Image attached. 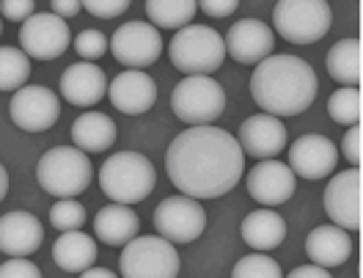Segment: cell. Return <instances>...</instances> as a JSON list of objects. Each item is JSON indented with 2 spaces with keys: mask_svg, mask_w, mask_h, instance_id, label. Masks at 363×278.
Listing matches in <instances>:
<instances>
[{
  "mask_svg": "<svg viewBox=\"0 0 363 278\" xmlns=\"http://www.w3.org/2000/svg\"><path fill=\"white\" fill-rule=\"evenodd\" d=\"M165 171L174 187L193 199H220L245 171V152L231 133L196 124L179 133L165 152Z\"/></svg>",
  "mask_w": 363,
  "mask_h": 278,
  "instance_id": "cell-1",
  "label": "cell"
},
{
  "mask_svg": "<svg viewBox=\"0 0 363 278\" xmlns=\"http://www.w3.org/2000/svg\"><path fill=\"white\" fill-rule=\"evenodd\" d=\"M319 91V80L311 64L297 55H267L250 74L253 102L272 116H300L306 113Z\"/></svg>",
  "mask_w": 363,
  "mask_h": 278,
  "instance_id": "cell-2",
  "label": "cell"
},
{
  "mask_svg": "<svg viewBox=\"0 0 363 278\" xmlns=\"http://www.w3.org/2000/svg\"><path fill=\"white\" fill-rule=\"evenodd\" d=\"M155 185H157L155 165L140 152H118L113 157H108L99 168L102 193L118 204H138L149 199Z\"/></svg>",
  "mask_w": 363,
  "mask_h": 278,
  "instance_id": "cell-3",
  "label": "cell"
},
{
  "mask_svg": "<svg viewBox=\"0 0 363 278\" xmlns=\"http://www.w3.org/2000/svg\"><path fill=\"white\" fill-rule=\"evenodd\" d=\"M36 179L50 196L74 199L86 193L94 179L91 157L77 146H55L42 155L36 165Z\"/></svg>",
  "mask_w": 363,
  "mask_h": 278,
  "instance_id": "cell-4",
  "label": "cell"
},
{
  "mask_svg": "<svg viewBox=\"0 0 363 278\" xmlns=\"http://www.w3.org/2000/svg\"><path fill=\"white\" fill-rule=\"evenodd\" d=\"M168 55L184 74H212L226 61V42L206 25H182L171 39Z\"/></svg>",
  "mask_w": 363,
  "mask_h": 278,
  "instance_id": "cell-5",
  "label": "cell"
},
{
  "mask_svg": "<svg viewBox=\"0 0 363 278\" xmlns=\"http://www.w3.org/2000/svg\"><path fill=\"white\" fill-rule=\"evenodd\" d=\"M272 25L292 45H314L330 30L333 11L328 0H278Z\"/></svg>",
  "mask_w": 363,
  "mask_h": 278,
  "instance_id": "cell-6",
  "label": "cell"
},
{
  "mask_svg": "<svg viewBox=\"0 0 363 278\" xmlns=\"http://www.w3.org/2000/svg\"><path fill=\"white\" fill-rule=\"evenodd\" d=\"M171 111L190 127L215 124L226 111V91L209 74H187L171 94Z\"/></svg>",
  "mask_w": 363,
  "mask_h": 278,
  "instance_id": "cell-7",
  "label": "cell"
},
{
  "mask_svg": "<svg viewBox=\"0 0 363 278\" xmlns=\"http://www.w3.org/2000/svg\"><path fill=\"white\" fill-rule=\"evenodd\" d=\"M121 276L124 278H177L179 276V254L177 245L165 237L143 234L121 245Z\"/></svg>",
  "mask_w": 363,
  "mask_h": 278,
  "instance_id": "cell-8",
  "label": "cell"
},
{
  "mask_svg": "<svg viewBox=\"0 0 363 278\" xmlns=\"http://www.w3.org/2000/svg\"><path fill=\"white\" fill-rule=\"evenodd\" d=\"M155 229L171 243H193L206 229V212L193 196H168L155 209Z\"/></svg>",
  "mask_w": 363,
  "mask_h": 278,
  "instance_id": "cell-9",
  "label": "cell"
},
{
  "mask_svg": "<svg viewBox=\"0 0 363 278\" xmlns=\"http://www.w3.org/2000/svg\"><path fill=\"white\" fill-rule=\"evenodd\" d=\"M111 52L121 67L146 70L162 52V36L152 23H127L118 25L111 36Z\"/></svg>",
  "mask_w": 363,
  "mask_h": 278,
  "instance_id": "cell-10",
  "label": "cell"
},
{
  "mask_svg": "<svg viewBox=\"0 0 363 278\" xmlns=\"http://www.w3.org/2000/svg\"><path fill=\"white\" fill-rule=\"evenodd\" d=\"M363 177L361 165H352L350 171H341L330 179V185L325 190V212L330 215V221L347 229V232H361L363 221Z\"/></svg>",
  "mask_w": 363,
  "mask_h": 278,
  "instance_id": "cell-11",
  "label": "cell"
},
{
  "mask_svg": "<svg viewBox=\"0 0 363 278\" xmlns=\"http://www.w3.org/2000/svg\"><path fill=\"white\" fill-rule=\"evenodd\" d=\"M20 45L28 58L55 61L72 45V33L67 20L58 14H30L20 28Z\"/></svg>",
  "mask_w": 363,
  "mask_h": 278,
  "instance_id": "cell-12",
  "label": "cell"
},
{
  "mask_svg": "<svg viewBox=\"0 0 363 278\" xmlns=\"http://www.w3.org/2000/svg\"><path fill=\"white\" fill-rule=\"evenodd\" d=\"M9 113L25 133H45L61 116V99L47 86H23L11 96Z\"/></svg>",
  "mask_w": 363,
  "mask_h": 278,
  "instance_id": "cell-13",
  "label": "cell"
},
{
  "mask_svg": "<svg viewBox=\"0 0 363 278\" xmlns=\"http://www.w3.org/2000/svg\"><path fill=\"white\" fill-rule=\"evenodd\" d=\"M295 171L281 160H267L256 162L248 171V193L253 201H259L262 207H278L286 204L295 196Z\"/></svg>",
  "mask_w": 363,
  "mask_h": 278,
  "instance_id": "cell-14",
  "label": "cell"
},
{
  "mask_svg": "<svg viewBox=\"0 0 363 278\" xmlns=\"http://www.w3.org/2000/svg\"><path fill=\"white\" fill-rule=\"evenodd\" d=\"M339 152L325 135H300L289 146V168L303 179H328L336 171Z\"/></svg>",
  "mask_w": 363,
  "mask_h": 278,
  "instance_id": "cell-15",
  "label": "cell"
},
{
  "mask_svg": "<svg viewBox=\"0 0 363 278\" xmlns=\"http://www.w3.org/2000/svg\"><path fill=\"white\" fill-rule=\"evenodd\" d=\"M286 127L284 121L272 113H256L242 121L240 127V146L248 157H259V160H267V157H278L284 149H286Z\"/></svg>",
  "mask_w": 363,
  "mask_h": 278,
  "instance_id": "cell-16",
  "label": "cell"
},
{
  "mask_svg": "<svg viewBox=\"0 0 363 278\" xmlns=\"http://www.w3.org/2000/svg\"><path fill=\"white\" fill-rule=\"evenodd\" d=\"M108 94H111L113 108L124 116H140L157 102L155 80L140 70H127L118 77H113L108 86Z\"/></svg>",
  "mask_w": 363,
  "mask_h": 278,
  "instance_id": "cell-17",
  "label": "cell"
},
{
  "mask_svg": "<svg viewBox=\"0 0 363 278\" xmlns=\"http://www.w3.org/2000/svg\"><path fill=\"white\" fill-rule=\"evenodd\" d=\"M226 52L237 64H259L262 58L272 55L275 33L259 20H240L226 33Z\"/></svg>",
  "mask_w": 363,
  "mask_h": 278,
  "instance_id": "cell-18",
  "label": "cell"
},
{
  "mask_svg": "<svg viewBox=\"0 0 363 278\" xmlns=\"http://www.w3.org/2000/svg\"><path fill=\"white\" fill-rule=\"evenodd\" d=\"M45 243V226L36 215L14 209L0 218V251L6 256H30Z\"/></svg>",
  "mask_w": 363,
  "mask_h": 278,
  "instance_id": "cell-19",
  "label": "cell"
},
{
  "mask_svg": "<svg viewBox=\"0 0 363 278\" xmlns=\"http://www.w3.org/2000/svg\"><path fill=\"white\" fill-rule=\"evenodd\" d=\"M108 94V77L94 61L72 64L61 74V96L74 108H91L102 102Z\"/></svg>",
  "mask_w": 363,
  "mask_h": 278,
  "instance_id": "cell-20",
  "label": "cell"
},
{
  "mask_svg": "<svg viewBox=\"0 0 363 278\" xmlns=\"http://www.w3.org/2000/svg\"><path fill=\"white\" fill-rule=\"evenodd\" d=\"M306 251L314 265L322 267H339L352 254V237L347 229L336 223L330 226H317L314 232L306 237Z\"/></svg>",
  "mask_w": 363,
  "mask_h": 278,
  "instance_id": "cell-21",
  "label": "cell"
},
{
  "mask_svg": "<svg viewBox=\"0 0 363 278\" xmlns=\"http://www.w3.org/2000/svg\"><path fill=\"white\" fill-rule=\"evenodd\" d=\"M140 229V218L135 215L133 204H108L94 218V234L105 245H127Z\"/></svg>",
  "mask_w": 363,
  "mask_h": 278,
  "instance_id": "cell-22",
  "label": "cell"
},
{
  "mask_svg": "<svg viewBox=\"0 0 363 278\" xmlns=\"http://www.w3.org/2000/svg\"><path fill=\"white\" fill-rule=\"evenodd\" d=\"M52 262L64 270V273H83L96 262V243L80 229H69L61 232V237L52 245Z\"/></svg>",
  "mask_w": 363,
  "mask_h": 278,
  "instance_id": "cell-23",
  "label": "cell"
},
{
  "mask_svg": "<svg viewBox=\"0 0 363 278\" xmlns=\"http://www.w3.org/2000/svg\"><path fill=\"white\" fill-rule=\"evenodd\" d=\"M240 232H242L245 245H250L253 251H272V248H278L284 243L286 223H284V218L278 212L262 207L256 209V212H250V215H245Z\"/></svg>",
  "mask_w": 363,
  "mask_h": 278,
  "instance_id": "cell-24",
  "label": "cell"
},
{
  "mask_svg": "<svg viewBox=\"0 0 363 278\" xmlns=\"http://www.w3.org/2000/svg\"><path fill=\"white\" fill-rule=\"evenodd\" d=\"M72 140L86 155L105 152L116 143V124L105 113H83L72 124Z\"/></svg>",
  "mask_w": 363,
  "mask_h": 278,
  "instance_id": "cell-25",
  "label": "cell"
},
{
  "mask_svg": "<svg viewBox=\"0 0 363 278\" xmlns=\"http://www.w3.org/2000/svg\"><path fill=\"white\" fill-rule=\"evenodd\" d=\"M328 74L341 86L361 89V42L358 39H341L328 52Z\"/></svg>",
  "mask_w": 363,
  "mask_h": 278,
  "instance_id": "cell-26",
  "label": "cell"
},
{
  "mask_svg": "<svg viewBox=\"0 0 363 278\" xmlns=\"http://www.w3.org/2000/svg\"><path fill=\"white\" fill-rule=\"evenodd\" d=\"M196 9H199L196 0H146V14L152 25L174 30H179L182 25H190V20L196 17Z\"/></svg>",
  "mask_w": 363,
  "mask_h": 278,
  "instance_id": "cell-27",
  "label": "cell"
},
{
  "mask_svg": "<svg viewBox=\"0 0 363 278\" xmlns=\"http://www.w3.org/2000/svg\"><path fill=\"white\" fill-rule=\"evenodd\" d=\"M30 77L28 52L20 47H0V91H17Z\"/></svg>",
  "mask_w": 363,
  "mask_h": 278,
  "instance_id": "cell-28",
  "label": "cell"
},
{
  "mask_svg": "<svg viewBox=\"0 0 363 278\" xmlns=\"http://www.w3.org/2000/svg\"><path fill=\"white\" fill-rule=\"evenodd\" d=\"M328 113L333 121H339L344 127H350V124H358L363 116V96H361V89H355V86H344L339 91L330 94V99H328Z\"/></svg>",
  "mask_w": 363,
  "mask_h": 278,
  "instance_id": "cell-29",
  "label": "cell"
},
{
  "mask_svg": "<svg viewBox=\"0 0 363 278\" xmlns=\"http://www.w3.org/2000/svg\"><path fill=\"white\" fill-rule=\"evenodd\" d=\"M231 276L234 278H281L284 273H281L278 262L267 256V251H256V254H250V256H242V259L234 265Z\"/></svg>",
  "mask_w": 363,
  "mask_h": 278,
  "instance_id": "cell-30",
  "label": "cell"
},
{
  "mask_svg": "<svg viewBox=\"0 0 363 278\" xmlns=\"http://www.w3.org/2000/svg\"><path fill=\"white\" fill-rule=\"evenodd\" d=\"M50 223H52L58 232L83 229V223H86V207H83L80 201L61 199V201H55L52 209H50Z\"/></svg>",
  "mask_w": 363,
  "mask_h": 278,
  "instance_id": "cell-31",
  "label": "cell"
},
{
  "mask_svg": "<svg viewBox=\"0 0 363 278\" xmlns=\"http://www.w3.org/2000/svg\"><path fill=\"white\" fill-rule=\"evenodd\" d=\"M108 36L102 33V30H83V33H77V39H74V50H77V55L83 58V61H96V58H102L105 52H108Z\"/></svg>",
  "mask_w": 363,
  "mask_h": 278,
  "instance_id": "cell-32",
  "label": "cell"
},
{
  "mask_svg": "<svg viewBox=\"0 0 363 278\" xmlns=\"http://www.w3.org/2000/svg\"><path fill=\"white\" fill-rule=\"evenodd\" d=\"M42 270L28 262V256H9V262L0 265V278H39Z\"/></svg>",
  "mask_w": 363,
  "mask_h": 278,
  "instance_id": "cell-33",
  "label": "cell"
},
{
  "mask_svg": "<svg viewBox=\"0 0 363 278\" xmlns=\"http://www.w3.org/2000/svg\"><path fill=\"white\" fill-rule=\"evenodd\" d=\"M133 0H83V9H89V14L99 17V20H111V17H121L130 9Z\"/></svg>",
  "mask_w": 363,
  "mask_h": 278,
  "instance_id": "cell-34",
  "label": "cell"
},
{
  "mask_svg": "<svg viewBox=\"0 0 363 278\" xmlns=\"http://www.w3.org/2000/svg\"><path fill=\"white\" fill-rule=\"evenodd\" d=\"M341 152L344 157L350 160V165H361L363 160V130H361V121L358 124H350L347 135L341 140Z\"/></svg>",
  "mask_w": 363,
  "mask_h": 278,
  "instance_id": "cell-35",
  "label": "cell"
},
{
  "mask_svg": "<svg viewBox=\"0 0 363 278\" xmlns=\"http://www.w3.org/2000/svg\"><path fill=\"white\" fill-rule=\"evenodd\" d=\"M36 3L33 0H0V14L11 23H25L33 14Z\"/></svg>",
  "mask_w": 363,
  "mask_h": 278,
  "instance_id": "cell-36",
  "label": "cell"
},
{
  "mask_svg": "<svg viewBox=\"0 0 363 278\" xmlns=\"http://www.w3.org/2000/svg\"><path fill=\"white\" fill-rule=\"evenodd\" d=\"M196 3H199V9H201L204 14L215 17V20L234 14V11H237V6H240V0H196Z\"/></svg>",
  "mask_w": 363,
  "mask_h": 278,
  "instance_id": "cell-37",
  "label": "cell"
},
{
  "mask_svg": "<svg viewBox=\"0 0 363 278\" xmlns=\"http://www.w3.org/2000/svg\"><path fill=\"white\" fill-rule=\"evenodd\" d=\"M50 3H52V14H58L64 20L77 17L80 9H83V0H50Z\"/></svg>",
  "mask_w": 363,
  "mask_h": 278,
  "instance_id": "cell-38",
  "label": "cell"
},
{
  "mask_svg": "<svg viewBox=\"0 0 363 278\" xmlns=\"http://www.w3.org/2000/svg\"><path fill=\"white\" fill-rule=\"evenodd\" d=\"M330 276V270L328 267H322V265H306V267H295L289 278H328Z\"/></svg>",
  "mask_w": 363,
  "mask_h": 278,
  "instance_id": "cell-39",
  "label": "cell"
},
{
  "mask_svg": "<svg viewBox=\"0 0 363 278\" xmlns=\"http://www.w3.org/2000/svg\"><path fill=\"white\" fill-rule=\"evenodd\" d=\"M80 276L83 278H113L116 273L113 270H102V267H86Z\"/></svg>",
  "mask_w": 363,
  "mask_h": 278,
  "instance_id": "cell-40",
  "label": "cell"
},
{
  "mask_svg": "<svg viewBox=\"0 0 363 278\" xmlns=\"http://www.w3.org/2000/svg\"><path fill=\"white\" fill-rule=\"evenodd\" d=\"M6 193H9V174H6V168L0 165V201L6 199Z\"/></svg>",
  "mask_w": 363,
  "mask_h": 278,
  "instance_id": "cell-41",
  "label": "cell"
},
{
  "mask_svg": "<svg viewBox=\"0 0 363 278\" xmlns=\"http://www.w3.org/2000/svg\"><path fill=\"white\" fill-rule=\"evenodd\" d=\"M0 33H3V25H0Z\"/></svg>",
  "mask_w": 363,
  "mask_h": 278,
  "instance_id": "cell-42",
  "label": "cell"
}]
</instances>
